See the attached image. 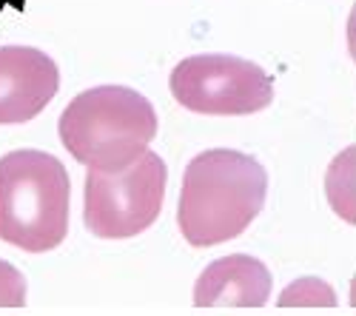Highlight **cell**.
Returning a JSON list of instances; mask_svg holds the SVG:
<instances>
[{
  "instance_id": "obj_10",
  "label": "cell",
  "mask_w": 356,
  "mask_h": 316,
  "mask_svg": "<svg viewBox=\"0 0 356 316\" xmlns=\"http://www.w3.org/2000/svg\"><path fill=\"white\" fill-rule=\"evenodd\" d=\"M26 305V279L23 274L0 260V308H23Z\"/></svg>"
},
{
  "instance_id": "obj_3",
  "label": "cell",
  "mask_w": 356,
  "mask_h": 316,
  "mask_svg": "<svg viewBox=\"0 0 356 316\" xmlns=\"http://www.w3.org/2000/svg\"><path fill=\"white\" fill-rule=\"evenodd\" d=\"M72 183L54 154L20 149L0 157V240L29 253L57 248L69 234Z\"/></svg>"
},
{
  "instance_id": "obj_9",
  "label": "cell",
  "mask_w": 356,
  "mask_h": 316,
  "mask_svg": "<svg viewBox=\"0 0 356 316\" xmlns=\"http://www.w3.org/2000/svg\"><path fill=\"white\" fill-rule=\"evenodd\" d=\"M280 308H337V291L319 276H302L280 294Z\"/></svg>"
},
{
  "instance_id": "obj_4",
  "label": "cell",
  "mask_w": 356,
  "mask_h": 316,
  "mask_svg": "<svg viewBox=\"0 0 356 316\" xmlns=\"http://www.w3.org/2000/svg\"><path fill=\"white\" fill-rule=\"evenodd\" d=\"M165 163L145 151L123 171L88 168L83 188V222L100 240H129L148 231L165 199Z\"/></svg>"
},
{
  "instance_id": "obj_7",
  "label": "cell",
  "mask_w": 356,
  "mask_h": 316,
  "mask_svg": "<svg viewBox=\"0 0 356 316\" xmlns=\"http://www.w3.org/2000/svg\"><path fill=\"white\" fill-rule=\"evenodd\" d=\"M271 271L248 253L214 260L194 285L197 308H262L271 297Z\"/></svg>"
},
{
  "instance_id": "obj_2",
  "label": "cell",
  "mask_w": 356,
  "mask_h": 316,
  "mask_svg": "<svg viewBox=\"0 0 356 316\" xmlns=\"http://www.w3.org/2000/svg\"><path fill=\"white\" fill-rule=\"evenodd\" d=\"M66 151L97 171H123L148 151L157 134V114L129 85H97L80 92L57 120Z\"/></svg>"
},
{
  "instance_id": "obj_5",
  "label": "cell",
  "mask_w": 356,
  "mask_h": 316,
  "mask_svg": "<svg viewBox=\"0 0 356 316\" xmlns=\"http://www.w3.org/2000/svg\"><path fill=\"white\" fill-rule=\"evenodd\" d=\"M168 89L183 108L209 117L257 114L274 100V83L268 72L234 54L186 57L174 66Z\"/></svg>"
},
{
  "instance_id": "obj_8",
  "label": "cell",
  "mask_w": 356,
  "mask_h": 316,
  "mask_svg": "<svg viewBox=\"0 0 356 316\" xmlns=\"http://www.w3.org/2000/svg\"><path fill=\"white\" fill-rule=\"evenodd\" d=\"M325 194L337 217L356 225V146L339 151L325 174Z\"/></svg>"
},
{
  "instance_id": "obj_1",
  "label": "cell",
  "mask_w": 356,
  "mask_h": 316,
  "mask_svg": "<svg viewBox=\"0 0 356 316\" xmlns=\"http://www.w3.org/2000/svg\"><path fill=\"white\" fill-rule=\"evenodd\" d=\"M268 194V171L245 151L209 149L183 177L177 225L194 248L236 240L259 217Z\"/></svg>"
},
{
  "instance_id": "obj_6",
  "label": "cell",
  "mask_w": 356,
  "mask_h": 316,
  "mask_svg": "<svg viewBox=\"0 0 356 316\" xmlns=\"http://www.w3.org/2000/svg\"><path fill=\"white\" fill-rule=\"evenodd\" d=\"M60 72L32 46H0V126L29 123L54 100Z\"/></svg>"
}]
</instances>
